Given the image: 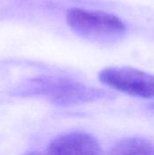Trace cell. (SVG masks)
Masks as SVG:
<instances>
[{"mask_svg":"<svg viewBox=\"0 0 154 155\" xmlns=\"http://www.w3.org/2000/svg\"><path fill=\"white\" fill-rule=\"evenodd\" d=\"M66 22L75 33L93 39L115 37L126 30V25L121 18L103 11L72 8L67 11Z\"/></svg>","mask_w":154,"mask_h":155,"instance_id":"cell-1","label":"cell"},{"mask_svg":"<svg viewBox=\"0 0 154 155\" xmlns=\"http://www.w3.org/2000/svg\"><path fill=\"white\" fill-rule=\"evenodd\" d=\"M99 79L122 93L142 98H154V75L140 69L109 67L100 72Z\"/></svg>","mask_w":154,"mask_h":155,"instance_id":"cell-2","label":"cell"},{"mask_svg":"<svg viewBox=\"0 0 154 155\" xmlns=\"http://www.w3.org/2000/svg\"><path fill=\"white\" fill-rule=\"evenodd\" d=\"M101 147L98 141L92 135L74 132L56 137L47 146L50 154H97Z\"/></svg>","mask_w":154,"mask_h":155,"instance_id":"cell-3","label":"cell"},{"mask_svg":"<svg viewBox=\"0 0 154 155\" xmlns=\"http://www.w3.org/2000/svg\"><path fill=\"white\" fill-rule=\"evenodd\" d=\"M58 103H72L85 97V89L79 84L67 80H59L49 84L45 90Z\"/></svg>","mask_w":154,"mask_h":155,"instance_id":"cell-4","label":"cell"},{"mask_svg":"<svg viewBox=\"0 0 154 155\" xmlns=\"http://www.w3.org/2000/svg\"><path fill=\"white\" fill-rule=\"evenodd\" d=\"M114 154L153 155L154 145L141 138H126L118 142L113 148Z\"/></svg>","mask_w":154,"mask_h":155,"instance_id":"cell-5","label":"cell"},{"mask_svg":"<svg viewBox=\"0 0 154 155\" xmlns=\"http://www.w3.org/2000/svg\"><path fill=\"white\" fill-rule=\"evenodd\" d=\"M151 108H152V110H154V104H152V106H151Z\"/></svg>","mask_w":154,"mask_h":155,"instance_id":"cell-6","label":"cell"}]
</instances>
